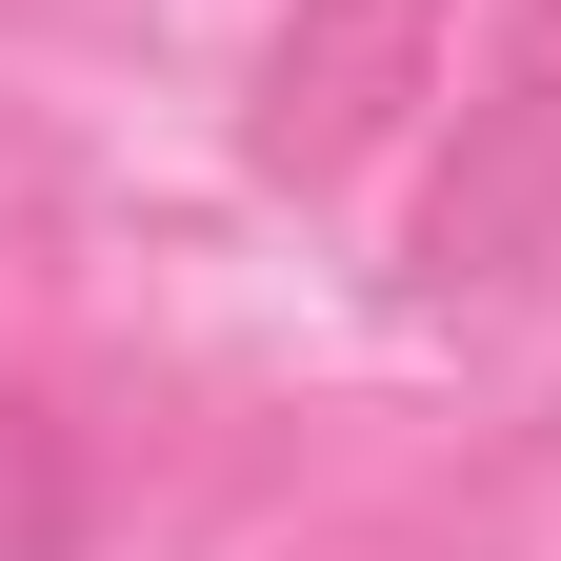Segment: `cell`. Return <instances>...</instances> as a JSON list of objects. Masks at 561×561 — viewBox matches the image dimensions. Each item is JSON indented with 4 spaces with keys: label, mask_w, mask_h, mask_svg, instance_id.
<instances>
[{
    "label": "cell",
    "mask_w": 561,
    "mask_h": 561,
    "mask_svg": "<svg viewBox=\"0 0 561 561\" xmlns=\"http://www.w3.org/2000/svg\"><path fill=\"white\" fill-rule=\"evenodd\" d=\"M561 261V0H502V60L461 81V140L421 181V301H502Z\"/></svg>",
    "instance_id": "6da1fadb"
},
{
    "label": "cell",
    "mask_w": 561,
    "mask_h": 561,
    "mask_svg": "<svg viewBox=\"0 0 561 561\" xmlns=\"http://www.w3.org/2000/svg\"><path fill=\"white\" fill-rule=\"evenodd\" d=\"M421 101H442V0H280V41L241 81V181L321 201V181H362Z\"/></svg>",
    "instance_id": "7a4b0ae2"
},
{
    "label": "cell",
    "mask_w": 561,
    "mask_h": 561,
    "mask_svg": "<svg viewBox=\"0 0 561 561\" xmlns=\"http://www.w3.org/2000/svg\"><path fill=\"white\" fill-rule=\"evenodd\" d=\"M0 561H81V421L0 381Z\"/></svg>",
    "instance_id": "3957f363"
}]
</instances>
